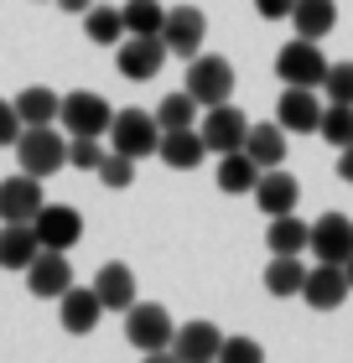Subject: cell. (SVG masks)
<instances>
[{
	"mask_svg": "<svg viewBox=\"0 0 353 363\" xmlns=\"http://www.w3.org/2000/svg\"><path fill=\"white\" fill-rule=\"evenodd\" d=\"M53 6H58V11H68V16H83V11L94 6V0H53Z\"/></svg>",
	"mask_w": 353,
	"mask_h": 363,
	"instance_id": "cell-39",
	"label": "cell"
},
{
	"mask_svg": "<svg viewBox=\"0 0 353 363\" xmlns=\"http://www.w3.org/2000/svg\"><path fill=\"white\" fill-rule=\"evenodd\" d=\"M249 197L260 203L265 218H276V213H296V203H301V182L286 172V167H265Z\"/></svg>",
	"mask_w": 353,
	"mask_h": 363,
	"instance_id": "cell-17",
	"label": "cell"
},
{
	"mask_svg": "<svg viewBox=\"0 0 353 363\" xmlns=\"http://www.w3.org/2000/svg\"><path fill=\"white\" fill-rule=\"evenodd\" d=\"M182 89L197 99V109L234 99V68H229V57H218V52H197V57H188V84H182Z\"/></svg>",
	"mask_w": 353,
	"mask_h": 363,
	"instance_id": "cell-3",
	"label": "cell"
},
{
	"mask_svg": "<svg viewBox=\"0 0 353 363\" xmlns=\"http://www.w3.org/2000/svg\"><path fill=\"white\" fill-rule=\"evenodd\" d=\"M16 114H21V125H53L58 120V109H63V94H53L47 84H31L11 99Z\"/></svg>",
	"mask_w": 353,
	"mask_h": 363,
	"instance_id": "cell-25",
	"label": "cell"
},
{
	"mask_svg": "<svg viewBox=\"0 0 353 363\" xmlns=\"http://www.w3.org/2000/svg\"><path fill=\"white\" fill-rule=\"evenodd\" d=\"M255 182H260V167H255V156L244 151H224L218 156V192H229V197H244V192H255Z\"/></svg>",
	"mask_w": 353,
	"mask_h": 363,
	"instance_id": "cell-21",
	"label": "cell"
},
{
	"mask_svg": "<svg viewBox=\"0 0 353 363\" xmlns=\"http://www.w3.org/2000/svg\"><path fill=\"white\" fill-rule=\"evenodd\" d=\"M203 37H208V16L197 6H172V11H166L161 42H166V52H172V57H197Z\"/></svg>",
	"mask_w": 353,
	"mask_h": 363,
	"instance_id": "cell-9",
	"label": "cell"
},
{
	"mask_svg": "<svg viewBox=\"0 0 353 363\" xmlns=\"http://www.w3.org/2000/svg\"><path fill=\"white\" fill-rule=\"evenodd\" d=\"M348 275L343 265H327V259H317V265L307 270V280H301V301H307L312 311H338L348 301Z\"/></svg>",
	"mask_w": 353,
	"mask_h": 363,
	"instance_id": "cell-12",
	"label": "cell"
},
{
	"mask_svg": "<svg viewBox=\"0 0 353 363\" xmlns=\"http://www.w3.org/2000/svg\"><path fill=\"white\" fill-rule=\"evenodd\" d=\"M94 177L104 182L109 192H120V187H130L136 182V156H120V151H104V161L94 167Z\"/></svg>",
	"mask_w": 353,
	"mask_h": 363,
	"instance_id": "cell-32",
	"label": "cell"
},
{
	"mask_svg": "<svg viewBox=\"0 0 353 363\" xmlns=\"http://www.w3.org/2000/svg\"><path fill=\"white\" fill-rule=\"evenodd\" d=\"M109 151H120V156H156V140H161V125H156V114L151 109H120L109 120Z\"/></svg>",
	"mask_w": 353,
	"mask_h": 363,
	"instance_id": "cell-6",
	"label": "cell"
},
{
	"mask_svg": "<svg viewBox=\"0 0 353 363\" xmlns=\"http://www.w3.org/2000/svg\"><path fill=\"white\" fill-rule=\"evenodd\" d=\"M317 135H322L332 151L353 145V104H322V125H317Z\"/></svg>",
	"mask_w": 353,
	"mask_h": 363,
	"instance_id": "cell-30",
	"label": "cell"
},
{
	"mask_svg": "<svg viewBox=\"0 0 353 363\" xmlns=\"http://www.w3.org/2000/svg\"><path fill=\"white\" fill-rule=\"evenodd\" d=\"M37 234L31 223H0V270H26L37 259Z\"/></svg>",
	"mask_w": 353,
	"mask_h": 363,
	"instance_id": "cell-23",
	"label": "cell"
},
{
	"mask_svg": "<svg viewBox=\"0 0 353 363\" xmlns=\"http://www.w3.org/2000/svg\"><path fill=\"white\" fill-rule=\"evenodd\" d=\"M83 37H89L94 47L125 42V16H120V6H104V0H94V6L83 11Z\"/></svg>",
	"mask_w": 353,
	"mask_h": 363,
	"instance_id": "cell-24",
	"label": "cell"
},
{
	"mask_svg": "<svg viewBox=\"0 0 353 363\" xmlns=\"http://www.w3.org/2000/svg\"><path fill=\"white\" fill-rule=\"evenodd\" d=\"M120 16H125V37H161L166 6L161 0H125Z\"/></svg>",
	"mask_w": 353,
	"mask_h": 363,
	"instance_id": "cell-29",
	"label": "cell"
},
{
	"mask_svg": "<svg viewBox=\"0 0 353 363\" xmlns=\"http://www.w3.org/2000/svg\"><path fill=\"white\" fill-rule=\"evenodd\" d=\"M156 156H161L172 172H197V167H203V156H208V140H203V130H197V125L161 130V140H156Z\"/></svg>",
	"mask_w": 353,
	"mask_h": 363,
	"instance_id": "cell-15",
	"label": "cell"
},
{
	"mask_svg": "<svg viewBox=\"0 0 353 363\" xmlns=\"http://www.w3.org/2000/svg\"><path fill=\"white\" fill-rule=\"evenodd\" d=\"M58 317H63V327H68L73 337H83V333H94V327H99L104 306H99L94 286H68V291L58 296Z\"/></svg>",
	"mask_w": 353,
	"mask_h": 363,
	"instance_id": "cell-20",
	"label": "cell"
},
{
	"mask_svg": "<svg viewBox=\"0 0 353 363\" xmlns=\"http://www.w3.org/2000/svg\"><path fill=\"white\" fill-rule=\"evenodd\" d=\"M58 120H63V130H68V135H109L114 109H109V99H104V94H94V89H73V94H63Z\"/></svg>",
	"mask_w": 353,
	"mask_h": 363,
	"instance_id": "cell-5",
	"label": "cell"
},
{
	"mask_svg": "<svg viewBox=\"0 0 353 363\" xmlns=\"http://www.w3.org/2000/svg\"><path fill=\"white\" fill-rule=\"evenodd\" d=\"M307 250L317 259H327V265H343V259L353 255V218H343V213H322V218L312 223V234H307Z\"/></svg>",
	"mask_w": 353,
	"mask_h": 363,
	"instance_id": "cell-14",
	"label": "cell"
},
{
	"mask_svg": "<svg viewBox=\"0 0 353 363\" xmlns=\"http://www.w3.org/2000/svg\"><path fill=\"white\" fill-rule=\"evenodd\" d=\"M94 296H99V306L104 311H125L141 301L136 296V270L130 265H120V259H109V265H99V275H94Z\"/></svg>",
	"mask_w": 353,
	"mask_h": 363,
	"instance_id": "cell-18",
	"label": "cell"
},
{
	"mask_svg": "<svg viewBox=\"0 0 353 363\" xmlns=\"http://www.w3.org/2000/svg\"><path fill=\"white\" fill-rule=\"evenodd\" d=\"M307 234H312V223H301L296 213H276L271 228H265V244H271V255H301Z\"/></svg>",
	"mask_w": 353,
	"mask_h": 363,
	"instance_id": "cell-28",
	"label": "cell"
},
{
	"mask_svg": "<svg viewBox=\"0 0 353 363\" xmlns=\"http://www.w3.org/2000/svg\"><path fill=\"white\" fill-rule=\"evenodd\" d=\"M276 125L286 135H317V125H322V99H317V89L286 84L281 99H276Z\"/></svg>",
	"mask_w": 353,
	"mask_h": 363,
	"instance_id": "cell-8",
	"label": "cell"
},
{
	"mask_svg": "<svg viewBox=\"0 0 353 363\" xmlns=\"http://www.w3.org/2000/svg\"><path fill=\"white\" fill-rule=\"evenodd\" d=\"M151 114H156V125H161V130H182V125H197V99H192L188 89H182V94H166V99H161V104L151 109Z\"/></svg>",
	"mask_w": 353,
	"mask_h": 363,
	"instance_id": "cell-31",
	"label": "cell"
},
{
	"mask_svg": "<svg viewBox=\"0 0 353 363\" xmlns=\"http://www.w3.org/2000/svg\"><path fill=\"white\" fill-rule=\"evenodd\" d=\"M16 135H21V114L11 99H0V145H16Z\"/></svg>",
	"mask_w": 353,
	"mask_h": 363,
	"instance_id": "cell-36",
	"label": "cell"
},
{
	"mask_svg": "<svg viewBox=\"0 0 353 363\" xmlns=\"http://www.w3.org/2000/svg\"><path fill=\"white\" fill-rule=\"evenodd\" d=\"M291 26H296V37L322 42L327 31L338 26V0H296L291 6Z\"/></svg>",
	"mask_w": 353,
	"mask_h": 363,
	"instance_id": "cell-22",
	"label": "cell"
},
{
	"mask_svg": "<svg viewBox=\"0 0 353 363\" xmlns=\"http://www.w3.org/2000/svg\"><path fill=\"white\" fill-rule=\"evenodd\" d=\"M218 358H224V363H260V358H265V348H260L255 337H224Z\"/></svg>",
	"mask_w": 353,
	"mask_h": 363,
	"instance_id": "cell-35",
	"label": "cell"
},
{
	"mask_svg": "<svg viewBox=\"0 0 353 363\" xmlns=\"http://www.w3.org/2000/svg\"><path fill=\"white\" fill-rule=\"evenodd\" d=\"M343 275H348V286H353V255H348V259H343Z\"/></svg>",
	"mask_w": 353,
	"mask_h": 363,
	"instance_id": "cell-40",
	"label": "cell"
},
{
	"mask_svg": "<svg viewBox=\"0 0 353 363\" xmlns=\"http://www.w3.org/2000/svg\"><path fill=\"white\" fill-rule=\"evenodd\" d=\"M322 94H327V104H353V62H327Z\"/></svg>",
	"mask_w": 353,
	"mask_h": 363,
	"instance_id": "cell-33",
	"label": "cell"
},
{
	"mask_svg": "<svg viewBox=\"0 0 353 363\" xmlns=\"http://www.w3.org/2000/svg\"><path fill=\"white\" fill-rule=\"evenodd\" d=\"M276 73H281V84H301V89H322V78H327V57H322V42H312V37H291L276 52Z\"/></svg>",
	"mask_w": 353,
	"mask_h": 363,
	"instance_id": "cell-4",
	"label": "cell"
},
{
	"mask_svg": "<svg viewBox=\"0 0 353 363\" xmlns=\"http://www.w3.org/2000/svg\"><path fill=\"white\" fill-rule=\"evenodd\" d=\"M172 333H177L172 311L156 306V301H136L125 311V337H130V348H141V353H172Z\"/></svg>",
	"mask_w": 353,
	"mask_h": 363,
	"instance_id": "cell-2",
	"label": "cell"
},
{
	"mask_svg": "<svg viewBox=\"0 0 353 363\" xmlns=\"http://www.w3.org/2000/svg\"><path fill=\"white\" fill-rule=\"evenodd\" d=\"M338 177L353 187V145H343V151H338Z\"/></svg>",
	"mask_w": 353,
	"mask_h": 363,
	"instance_id": "cell-38",
	"label": "cell"
},
{
	"mask_svg": "<svg viewBox=\"0 0 353 363\" xmlns=\"http://www.w3.org/2000/svg\"><path fill=\"white\" fill-rule=\"evenodd\" d=\"M21 275H26V291L42 296V301H58V296L73 286V265H68L63 250H37V259H31Z\"/></svg>",
	"mask_w": 353,
	"mask_h": 363,
	"instance_id": "cell-11",
	"label": "cell"
},
{
	"mask_svg": "<svg viewBox=\"0 0 353 363\" xmlns=\"http://www.w3.org/2000/svg\"><path fill=\"white\" fill-rule=\"evenodd\" d=\"M203 140H208V151L213 156H224V151H239L244 145V130H249V120H244V109H234L229 99L224 104H208V114H203Z\"/></svg>",
	"mask_w": 353,
	"mask_h": 363,
	"instance_id": "cell-13",
	"label": "cell"
},
{
	"mask_svg": "<svg viewBox=\"0 0 353 363\" xmlns=\"http://www.w3.org/2000/svg\"><path fill=\"white\" fill-rule=\"evenodd\" d=\"M301 280H307V265H301V255H271V265H265V291L286 301V296H301Z\"/></svg>",
	"mask_w": 353,
	"mask_h": 363,
	"instance_id": "cell-27",
	"label": "cell"
},
{
	"mask_svg": "<svg viewBox=\"0 0 353 363\" xmlns=\"http://www.w3.org/2000/svg\"><path fill=\"white\" fill-rule=\"evenodd\" d=\"M99 161H104L99 135H68V167H73V172H94Z\"/></svg>",
	"mask_w": 353,
	"mask_h": 363,
	"instance_id": "cell-34",
	"label": "cell"
},
{
	"mask_svg": "<svg viewBox=\"0 0 353 363\" xmlns=\"http://www.w3.org/2000/svg\"><path fill=\"white\" fill-rule=\"evenodd\" d=\"M31 234H37L42 250H63V255H68L73 244L83 239V213L68 208V203H42L37 218H31Z\"/></svg>",
	"mask_w": 353,
	"mask_h": 363,
	"instance_id": "cell-7",
	"label": "cell"
},
{
	"mask_svg": "<svg viewBox=\"0 0 353 363\" xmlns=\"http://www.w3.org/2000/svg\"><path fill=\"white\" fill-rule=\"evenodd\" d=\"M166 42L161 37H125L120 42V73L130 78V84H146V78H156L166 68Z\"/></svg>",
	"mask_w": 353,
	"mask_h": 363,
	"instance_id": "cell-16",
	"label": "cell"
},
{
	"mask_svg": "<svg viewBox=\"0 0 353 363\" xmlns=\"http://www.w3.org/2000/svg\"><path fill=\"white\" fill-rule=\"evenodd\" d=\"M291 6L296 0H255V11L265 16V21H291Z\"/></svg>",
	"mask_w": 353,
	"mask_h": 363,
	"instance_id": "cell-37",
	"label": "cell"
},
{
	"mask_svg": "<svg viewBox=\"0 0 353 363\" xmlns=\"http://www.w3.org/2000/svg\"><path fill=\"white\" fill-rule=\"evenodd\" d=\"M16 167L31 172V177H58L68 167V130H53V125H21L16 135Z\"/></svg>",
	"mask_w": 353,
	"mask_h": 363,
	"instance_id": "cell-1",
	"label": "cell"
},
{
	"mask_svg": "<svg viewBox=\"0 0 353 363\" xmlns=\"http://www.w3.org/2000/svg\"><path fill=\"white\" fill-rule=\"evenodd\" d=\"M244 151L255 156V167L265 172V167H281L286 161V130L271 120V125H249L244 130Z\"/></svg>",
	"mask_w": 353,
	"mask_h": 363,
	"instance_id": "cell-26",
	"label": "cell"
},
{
	"mask_svg": "<svg viewBox=\"0 0 353 363\" xmlns=\"http://www.w3.org/2000/svg\"><path fill=\"white\" fill-rule=\"evenodd\" d=\"M42 203H47L42 197V177L16 172V177L0 182V223H31Z\"/></svg>",
	"mask_w": 353,
	"mask_h": 363,
	"instance_id": "cell-10",
	"label": "cell"
},
{
	"mask_svg": "<svg viewBox=\"0 0 353 363\" xmlns=\"http://www.w3.org/2000/svg\"><path fill=\"white\" fill-rule=\"evenodd\" d=\"M218 348H224V333H218L213 322H182L172 333V353L182 363H213Z\"/></svg>",
	"mask_w": 353,
	"mask_h": 363,
	"instance_id": "cell-19",
	"label": "cell"
}]
</instances>
